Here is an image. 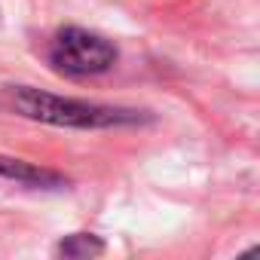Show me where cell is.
<instances>
[{
  "mask_svg": "<svg viewBox=\"0 0 260 260\" xmlns=\"http://www.w3.org/2000/svg\"><path fill=\"white\" fill-rule=\"evenodd\" d=\"M7 101L31 119L52 122V125H77V128H104V125H119V122H132V110H116L104 104H89V101H74V98H58L37 92L31 86H10Z\"/></svg>",
  "mask_w": 260,
  "mask_h": 260,
  "instance_id": "cell-1",
  "label": "cell"
},
{
  "mask_svg": "<svg viewBox=\"0 0 260 260\" xmlns=\"http://www.w3.org/2000/svg\"><path fill=\"white\" fill-rule=\"evenodd\" d=\"M49 61L58 74L68 77H89V74H101L116 61V49L110 40L83 31V28H64L55 34L52 46H49Z\"/></svg>",
  "mask_w": 260,
  "mask_h": 260,
  "instance_id": "cell-2",
  "label": "cell"
},
{
  "mask_svg": "<svg viewBox=\"0 0 260 260\" xmlns=\"http://www.w3.org/2000/svg\"><path fill=\"white\" fill-rule=\"evenodd\" d=\"M0 175L4 178H13V181H22L28 187H58L61 178L55 172H46V169H34L22 159H7L0 156Z\"/></svg>",
  "mask_w": 260,
  "mask_h": 260,
  "instance_id": "cell-3",
  "label": "cell"
},
{
  "mask_svg": "<svg viewBox=\"0 0 260 260\" xmlns=\"http://www.w3.org/2000/svg\"><path fill=\"white\" fill-rule=\"evenodd\" d=\"M64 257H89V254H101V242H95L92 236H71L68 242H61L58 248Z\"/></svg>",
  "mask_w": 260,
  "mask_h": 260,
  "instance_id": "cell-4",
  "label": "cell"
}]
</instances>
